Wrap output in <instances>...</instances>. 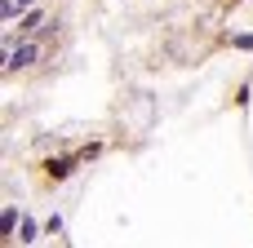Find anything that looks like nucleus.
I'll return each instance as SVG.
<instances>
[{"label":"nucleus","instance_id":"2","mask_svg":"<svg viewBox=\"0 0 253 248\" xmlns=\"http://www.w3.org/2000/svg\"><path fill=\"white\" fill-rule=\"evenodd\" d=\"M31 58H36V44H18V49L4 53V71H18V67H27Z\"/></svg>","mask_w":253,"mask_h":248},{"label":"nucleus","instance_id":"5","mask_svg":"<svg viewBox=\"0 0 253 248\" xmlns=\"http://www.w3.org/2000/svg\"><path fill=\"white\" fill-rule=\"evenodd\" d=\"M13 4H18V9H22V4H31V0H13Z\"/></svg>","mask_w":253,"mask_h":248},{"label":"nucleus","instance_id":"1","mask_svg":"<svg viewBox=\"0 0 253 248\" xmlns=\"http://www.w3.org/2000/svg\"><path fill=\"white\" fill-rule=\"evenodd\" d=\"M71 169H76V155H58V160L44 164V177L49 182H62V177H71Z\"/></svg>","mask_w":253,"mask_h":248},{"label":"nucleus","instance_id":"4","mask_svg":"<svg viewBox=\"0 0 253 248\" xmlns=\"http://www.w3.org/2000/svg\"><path fill=\"white\" fill-rule=\"evenodd\" d=\"M231 49H253V31H245V35H231Z\"/></svg>","mask_w":253,"mask_h":248},{"label":"nucleus","instance_id":"3","mask_svg":"<svg viewBox=\"0 0 253 248\" xmlns=\"http://www.w3.org/2000/svg\"><path fill=\"white\" fill-rule=\"evenodd\" d=\"M13 222H18V213H13V209H4V217H0V231H4V235H13Z\"/></svg>","mask_w":253,"mask_h":248}]
</instances>
